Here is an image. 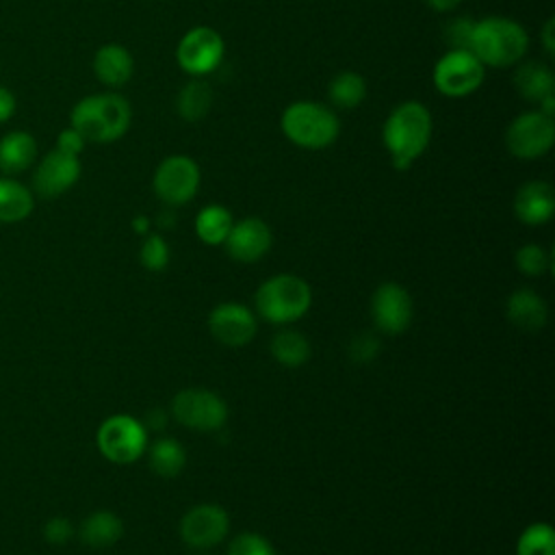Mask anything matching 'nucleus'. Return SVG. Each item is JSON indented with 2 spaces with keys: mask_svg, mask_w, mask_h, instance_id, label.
<instances>
[{
  "mask_svg": "<svg viewBox=\"0 0 555 555\" xmlns=\"http://www.w3.org/2000/svg\"><path fill=\"white\" fill-rule=\"evenodd\" d=\"M431 113L416 100L401 102L390 111L382 128V141L395 169L405 171L427 150L431 139Z\"/></svg>",
  "mask_w": 555,
  "mask_h": 555,
  "instance_id": "nucleus-1",
  "label": "nucleus"
},
{
  "mask_svg": "<svg viewBox=\"0 0 555 555\" xmlns=\"http://www.w3.org/2000/svg\"><path fill=\"white\" fill-rule=\"evenodd\" d=\"M130 121V102L115 91L85 95L69 113V126L76 128L87 143H115L128 132Z\"/></svg>",
  "mask_w": 555,
  "mask_h": 555,
  "instance_id": "nucleus-2",
  "label": "nucleus"
},
{
  "mask_svg": "<svg viewBox=\"0 0 555 555\" xmlns=\"http://www.w3.org/2000/svg\"><path fill=\"white\" fill-rule=\"evenodd\" d=\"M529 35L512 17L488 15L473 24L468 50L488 67H512L527 54Z\"/></svg>",
  "mask_w": 555,
  "mask_h": 555,
  "instance_id": "nucleus-3",
  "label": "nucleus"
},
{
  "mask_svg": "<svg viewBox=\"0 0 555 555\" xmlns=\"http://www.w3.org/2000/svg\"><path fill=\"white\" fill-rule=\"evenodd\" d=\"M282 132L284 137L306 150H321L332 145L338 139L340 121L336 113L312 100H297L286 106L282 113Z\"/></svg>",
  "mask_w": 555,
  "mask_h": 555,
  "instance_id": "nucleus-4",
  "label": "nucleus"
},
{
  "mask_svg": "<svg viewBox=\"0 0 555 555\" xmlns=\"http://www.w3.org/2000/svg\"><path fill=\"white\" fill-rule=\"evenodd\" d=\"M256 310L258 314L275 325L291 323L304 317L312 304V291L306 280L282 273L264 280L256 291Z\"/></svg>",
  "mask_w": 555,
  "mask_h": 555,
  "instance_id": "nucleus-5",
  "label": "nucleus"
},
{
  "mask_svg": "<svg viewBox=\"0 0 555 555\" xmlns=\"http://www.w3.org/2000/svg\"><path fill=\"white\" fill-rule=\"evenodd\" d=\"M434 87L447 98H464L475 93L483 78L486 65L470 52L460 48H449L434 65Z\"/></svg>",
  "mask_w": 555,
  "mask_h": 555,
  "instance_id": "nucleus-6",
  "label": "nucleus"
},
{
  "mask_svg": "<svg viewBox=\"0 0 555 555\" xmlns=\"http://www.w3.org/2000/svg\"><path fill=\"white\" fill-rule=\"evenodd\" d=\"M95 442L100 453L113 464H132L147 449V431L137 418L115 414L100 425Z\"/></svg>",
  "mask_w": 555,
  "mask_h": 555,
  "instance_id": "nucleus-7",
  "label": "nucleus"
},
{
  "mask_svg": "<svg viewBox=\"0 0 555 555\" xmlns=\"http://www.w3.org/2000/svg\"><path fill=\"white\" fill-rule=\"evenodd\" d=\"M555 143V121L540 111L516 115L505 130V145L520 160H535L548 154Z\"/></svg>",
  "mask_w": 555,
  "mask_h": 555,
  "instance_id": "nucleus-8",
  "label": "nucleus"
},
{
  "mask_svg": "<svg viewBox=\"0 0 555 555\" xmlns=\"http://www.w3.org/2000/svg\"><path fill=\"white\" fill-rule=\"evenodd\" d=\"M173 418L193 431H217L228 418L225 401L206 388H184L171 399Z\"/></svg>",
  "mask_w": 555,
  "mask_h": 555,
  "instance_id": "nucleus-9",
  "label": "nucleus"
},
{
  "mask_svg": "<svg viewBox=\"0 0 555 555\" xmlns=\"http://www.w3.org/2000/svg\"><path fill=\"white\" fill-rule=\"evenodd\" d=\"M225 54L221 35L210 26H195L182 35L176 48V61L193 78L215 72Z\"/></svg>",
  "mask_w": 555,
  "mask_h": 555,
  "instance_id": "nucleus-10",
  "label": "nucleus"
},
{
  "mask_svg": "<svg viewBox=\"0 0 555 555\" xmlns=\"http://www.w3.org/2000/svg\"><path fill=\"white\" fill-rule=\"evenodd\" d=\"M154 193L167 206H182L197 193L199 167L191 156L173 154L160 160L152 178Z\"/></svg>",
  "mask_w": 555,
  "mask_h": 555,
  "instance_id": "nucleus-11",
  "label": "nucleus"
},
{
  "mask_svg": "<svg viewBox=\"0 0 555 555\" xmlns=\"http://www.w3.org/2000/svg\"><path fill=\"white\" fill-rule=\"evenodd\" d=\"M80 171H82V165L78 156L65 154L54 147L35 163L33 193L46 199H54L67 193L78 182Z\"/></svg>",
  "mask_w": 555,
  "mask_h": 555,
  "instance_id": "nucleus-12",
  "label": "nucleus"
},
{
  "mask_svg": "<svg viewBox=\"0 0 555 555\" xmlns=\"http://www.w3.org/2000/svg\"><path fill=\"white\" fill-rule=\"evenodd\" d=\"M230 529L228 512L215 503H199L191 507L180 520V535L186 546L204 551L225 540Z\"/></svg>",
  "mask_w": 555,
  "mask_h": 555,
  "instance_id": "nucleus-13",
  "label": "nucleus"
},
{
  "mask_svg": "<svg viewBox=\"0 0 555 555\" xmlns=\"http://www.w3.org/2000/svg\"><path fill=\"white\" fill-rule=\"evenodd\" d=\"M371 314L375 327L384 334H401L408 330L414 308L410 293L397 282H384L375 288L371 299Z\"/></svg>",
  "mask_w": 555,
  "mask_h": 555,
  "instance_id": "nucleus-14",
  "label": "nucleus"
},
{
  "mask_svg": "<svg viewBox=\"0 0 555 555\" xmlns=\"http://www.w3.org/2000/svg\"><path fill=\"white\" fill-rule=\"evenodd\" d=\"M208 330L221 345L243 347L256 336L258 323L249 308L236 301H225L215 306L208 314Z\"/></svg>",
  "mask_w": 555,
  "mask_h": 555,
  "instance_id": "nucleus-15",
  "label": "nucleus"
},
{
  "mask_svg": "<svg viewBox=\"0 0 555 555\" xmlns=\"http://www.w3.org/2000/svg\"><path fill=\"white\" fill-rule=\"evenodd\" d=\"M271 241H273L271 230L262 219L245 217L232 223L223 245L230 258L238 262H256L271 249Z\"/></svg>",
  "mask_w": 555,
  "mask_h": 555,
  "instance_id": "nucleus-16",
  "label": "nucleus"
},
{
  "mask_svg": "<svg viewBox=\"0 0 555 555\" xmlns=\"http://www.w3.org/2000/svg\"><path fill=\"white\" fill-rule=\"evenodd\" d=\"M555 193L544 180L525 182L514 195V215L527 225H542L553 217Z\"/></svg>",
  "mask_w": 555,
  "mask_h": 555,
  "instance_id": "nucleus-17",
  "label": "nucleus"
},
{
  "mask_svg": "<svg viewBox=\"0 0 555 555\" xmlns=\"http://www.w3.org/2000/svg\"><path fill=\"white\" fill-rule=\"evenodd\" d=\"M132 72H134V59L126 46L104 43L98 48L93 56V74L102 85L117 89L132 78Z\"/></svg>",
  "mask_w": 555,
  "mask_h": 555,
  "instance_id": "nucleus-18",
  "label": "nucleus"
},
{
  "mask_svg": "<svg viewBox=\"0 0 555 555\" xmlns=\"http://www.w3.org/2000/svg\"><path fill=\"white\" fill-rule=\"evenodd\" d=\"M37 141L28 130H11L0 137V171L2 176H20L37 163Z\"/></svg>",
  "mask_w": 555,
  "mask_h": 555,
  "instance_id": "nucleus-19",
  "label": "nucleus"
},
{
  "mask_svg": "<svg viewBox=\"0 0 555 555\" xmlns=\"http://www.w3.org/2000/svg\"><path fill=\"white\" fill-rule=\"evenodd\" d=\"M505 310H507L509 323L525 332H535V330L544 327V323L548 319V308H546L544 299L531 288L514 291L507 299Z\"/></svg>",
  "mask_w": 555,
  "mask_h": 555,
  "instance_id": "nucleus-20",
  "label": "nucleus"
},
{
  "mask_svg": "<svg viewBox=\"0 0 555 555\" xmlns=\"http://www.w3.org/2000/svg\"><path fill=\"white\" fill-rule=\"evenodd\" d=\"M33 189L13 176H0V223L24 221L33 212Z\"/></svg>",
  "mask_w": 555,
  "mask_h": 555,
  "instance_id": "nucleus-21",
  "label": "nucleus"
},
{
  "mask_svg": "<svg viewBox=\"0 0 555 555\" xmlns=\"http://www.w3.org/2000/svg\"><path fill=\"white\" fill-rule=\"evenodd\" d=\"M514 87L525 100L540 102L542 98L555 93V76L546 63L527 61L516 67Z\"/></svg>",
  "mask_w": 555,
  "mask_h": 555,
  "instance_id": "nucleus-22",
  "label": "nucleus"
},
{
  "mask_svg": "<svg viewBox=\"0 0 555 555\" xmlns=\"http://www.w3.org/2000/svg\"><path fill=\"white\" fill-rule=\"evenodd\" d=\"M78 533H80V540L87 546H91V548H106V546L115 544L121 538L124 522L113 512L98 509V512L89 514L82 520Z\"/></svg>",
  "mask_w": 555,
  "mask_h": 555,
  "instance_id": "nucleus-23",
  "label": "nucleus"
},
{
  "mask_svg": "<svg viewBox=\"0 0 555 555\" xmlns=\"http://www.w3.org/2000/svg\"><path fill=\"white\" fill-rule=\"evenodd\" d=\"M147 457H150L147 460L150 468L158 477H165V479H171V477L180 475V470L186 464V451L173 438H160V440L152 442L150 449H147Z\"/></svg>",
  "mask_w": 555,
  "mask_h": 555,
  "instance_id": "nucleus-24",
  "label": "nucleus"
},
{
  "mask_svg": "<svg viewBox=\"0 0 555 555\" xmlns=\"http://www.w3.org/2000/svg\"><path fill=\"white\" fill-rule=\"evenodd\" d=\"M212 106V89L202 78L189 80L176 100V108L184 121H199Z\"/></svg>",
  "mask_w": 555,
  "mask_h": 555,
  "instance_id": "nucleus-25",
  "label": "nucleus"
},
{
  "mask_svg": "<svg viewBox=\"0 0 555 555\" xmlns=\"http://www.w3.org/2000/svg\"><path fill=\"white\" fill-rule=\"evenodd\" d=\"M327 98L336 108H356L366 98V80L358 72H338L327 85Z\"/></svg>",
  "mask_w": 555,
  "mask_h": 555,
  "instance_id": "nucleus-26",
  "label": "nucleus"
},
{
  "mask_svg": "<svg viewBox=\"0 0 555 555\" xmlns=\"http://www.w3.org/2000/svg\"><path fill=\"white\" fill-rule=\"evenodd\" d=\"M232 215L225 206L208 204L195 217V232L206 245H221L232 228Z\"/></svg>",
  "mask_w": 555,
  "mask_h": 555,
  "instance_id": "nucleus-27",
  "label": "nucleus"
},
{
  "mask_svg": "<svg viewBox=\"0 0 555 555\" xmlns=\"http://www.w3.org/2000/svg\"><path fill=\"white\" fill-rule=\"evenodd\" d=\"M271 356L284 366H301L310 358V343L297 330H282L271 338Z\"/></svg>",
  "mask_w": 555,
  "mask_h": 555,
  "instance_id": "nucleus-28",
  "label": "nucleus"
},
{
  "mask_svg": "<svg viewBox=\"0 0 555 555\" xmlns=\"http://www.w3.org/2000/svg\"><path fill=\"white\" fill-rule=\"evenodd\" d=\"M516 555H555V531L548 522L529 525L516 544Z\"/></svg>",
  "mask_w": 555,
  "mask_h": 555,
  "instance_id": "nucleus-29",
  "label": "nucleus"
},
{
  "mask_svg": "<svg viewBox=\"0 0 555 555\" xmlns=\"http://www.w3.org/2000/svg\"><path fill=\"white\" fill-rule=\"evenodd\" d=\"M514 260H516L518 271L525 275H531V278L542 275L551 267L548 251L538 243H527V245L518 247Z\"/></svg>",
  "mask_w": 555,
  "mask_h": 555,
  "instance_id": "nucleus-30",
  "label": "nucleus"
},
{
  "mask_svg": "<svg viewBox=\"0 0 555 555\" xmlns=\"http://www.w3.org/2000/svg\"><path fill=\"white\" fill-rule=\"evenodd\" d=\"M141 262L150 271H163L169 264V245L160 234H147L141 245Z\"/></svg>",
  "mask_w": 555,
  "mask_h": 555,
  "instance_id": "nucleus-31",
  "label": "nucleus"
},
{
  "mask_svg": "<svg viewBox=\"0 0 555 555\" xmlns=\"http://www.w3.org/2000/svg\"><path fill=\"white\" fill-rule=\"evenodd\" d=\"M228 555H275L271 542L267 538H262L260 533H238L230 546H228Z\"/></svg>",
  "mask_w": 555,
  "mask_h": 555,
  "instance_id": "nucleus-32",
  "label": "nucleus"
},
{
  "mask_svg": "<svg viewBox=\"0 0 555 555\" xmlns=\"http://www.w3.org/2000/svg\"><path fill=\"white\" fill-rule=\"evenodd\" d=\"M379 351V338L371 332H360L349 343V358L353 362H371Z\"/></svg>",
  "mask_w": 555,
  "mask_h": 555,
  "instance_id": "nucleus-33",
  "label": "nucleus"
},
{
  "mask_svg": "<svg viewBox=\"0 0 555 555\" xmlns=\"http://www.w3.org/2000/svg\"><path fill=\"white\" fill-rule=\"evenodd\" d=\"M473 20H468L466 15L451 20L444 26V39L451 48H460V50H468V41H470V33H473Z\"/></svg>",
  "mask_w": 555,
  "mask_h": 555,
  "instance_id": "nucleus-34",
  "label": "nucleus"
},
{
  "mask_svg": "<svg viewBox=\"0 0 555 555\" xmlns=\"http://www.w3.org/2000/svg\"><path fill=\"white\" fill-rule=\"evenodd\" d=\"M43 535L50 544H65L74 535V525L63 516H54L46 522Z\"/></svg>",
  "mask_w": 555,
  "mask_h": 555,
  "instance_id": "nucleus-35",
  "label": "nucleus"
},
{
  "mask_svg": "<svg viewBox=\"0 0 555 555\" xmlns=\"http://www.w3.org/2000/svg\"><path fill=\"white\" fill-rule=\"evenodd\" d=\"M85 145H87V141H85V137L76 130V128H72V126H67V128H63L61 132H59V137H56V150H61V152H65V154H72V156H80V152L85 150Z\"/></svg>",
  "mask_w": 555,
  "mask_h": 555,
  "instance_id": "nucleus-36",
  "label": "nucleus"
},
{
  "mask_svg": "<svg viewBox=\"0 0 555 555\" xmlns=\"http://www.w3.org/2000/svg\"><path fill=\"white\" fill-rule=\"evenodd\" d=\"M15 108H17V102H15L13 91L9 87L0 85V124L9 121L15 115Z\"/></svg>",
  "mask_w": 555,
  "mask_h": 555,
  "instance_id": "nucleus-37",
  "label": "nucleus"
},
{
  "mask_svg": "<svg viewBox=\"0 0 555 555\" xmlns=\"http://www.w3.org/2000/svg\"><path fill=\"white\" fill-rule=\"evenodd\" d=\"M542 46H544V52L548 56H553L555 52V20L548 17L546 24L542 26Z\"/></svg>",
  "mask_w": 555,
  "mask_h": 555,
  "instance_id": "nucleus-38",
  "label": "nucleus"
},
{
  "mask_svg": "<svg viewBox=\"0 0 555 555\" xmlns=\"http://www.w3.org/2000/svg\"><path fill=\"white\" fill-rule=\"evenodd\" d=\"M429 9L434 11H440V13H447V11H453L462 0H425Z\"/></svg>",
  "mask_w": 555,
  "mask_h": 555,
  "instance_id": "nucleus-39",
  "label": "nucleus"
},
{
  "mask_svg": "<svg viewBox=\"0 0 555 555\" xmlns=\"http://www.w3.org/2000/svg\"><path fill=\"white\" fill-rule=\"evenodd\" d=\"M165 423H167V418H165V414H163L160 410H156V412H150V414H147V425H150V427H154V429H163V427H165Z\"/></svg>",
  "mask_w": 555,
  "mask_h": 555,
  "instance_id": "nucleus-40",
  "label": "nucleus"
},
{
  "mask_svg": "<svg viewBox=\"0 0 555 555\" xmlns=\"http://www.w3.org/2000/svg\"><path fill=\"white\" fill-rule=\"evenodd\" d=\"M132 228H134L139 234H145V232L150 230V219H147V217H137V219L132 221Z\"/></svg>",
  "mask_w": 555,
  "mask_h": 555,
  "instance_id": "nucleus-41",
  "label": "nucleus"
},
{
  "mask_svg": "<svg viewBox=\"0 0 555 555\" xmlns=\"http://www.w3.org/2000/svg\"><path fill=\"white\" fill-rule=\"evenodd\" d=\"M158 223H160L163 228H171V225L176 223V217H173L171 212H163V215H160V219H158Z\"/></svg>",
  "mask_w": 555,
  "mask_h": 555,
  "instance_id": "nucleus-42",
  "label": "nucleus"
},
{
  "mask_svg": "<svg viewBox=\"0 0 555 555\" xmlns=\"http://www.w3.org/2000/svg\"><path fill=\"white\" fill-rule=\"evenodd\" d=\"M206 555H208V553H206Z\"/></svg>",
  "mask_w": 555,
  "mask_h": 555,
  "instance_id": "nucleus-43",
  "label": "nucleus"
}]
</instances>
